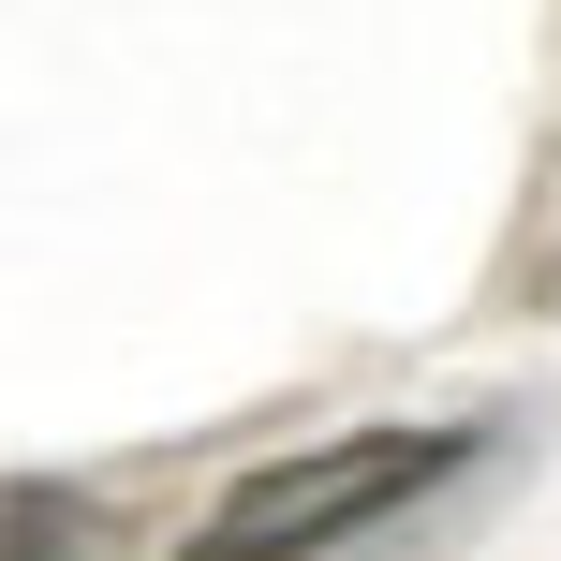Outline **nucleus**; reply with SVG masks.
<instances>
[{"instance_id": "1", "label": "nucleus", "mask_w": 561, "mask_h": 561, "mask_svg": "<svg viewBox=\"0 0 561 561\" xmlns=\"http://www.w3.org/2000/svg\"><path fill=\"white\" fill-rule=\"evenodd\" d=\"M473 444L488 428H325V444H280L178 533V561H325V547L385 533L399 503H428Z\"/></svg>"}]
</instances>
